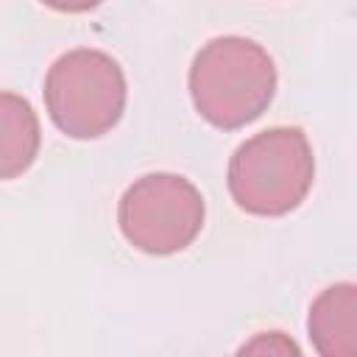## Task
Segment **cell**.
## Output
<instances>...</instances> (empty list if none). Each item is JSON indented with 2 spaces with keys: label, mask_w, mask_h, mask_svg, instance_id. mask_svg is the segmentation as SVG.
I'll list each match as a JSON object with an SVG mask.
<instances>
[{
  "label": "cell",
  "mask_w": 357,
  "mask_h": 357,
  "mask_svg": "<svg viewBox=\"0 0 357 357\" xmlns=\"http://www.w3.org/2000/svg\"><path fill=\"white\" fill-rule=\"evenodd\" d=\"M276 67L262 45L245 36L206 42L190 67L195 112L215 128L234 131L257 120L273 100Z\"/></svg>",
  "instance_id": "1"
},
{
  "label": "cell",
  "mask_w": 357,
  "mask_h": 357,
  "mask_svg": "<svg viewBox=\"0 0 357 357\" xmlns=\"http://www.w3.org/2000/svg\"><path fill=\"white\" fill-rule=\"evenodd\" d=\"M45 106L61 134L73 139L103 137L126 109L123 67L103 50H70L45 75Z\"/></svg>",
  "instance_id": "3"
},
{
  "label": "cell",
  "mask_w": 357,
  "mask_h": 357,
  "mask_svg": "<svg viewBox=\"0 0 357 357\" xmlns=\"http://www.w3.org/2000/svg\"><path fill=\"white\" fill-rule=\"evenodd\" d=\"M315 156L296 126H276L245 139L229 162V192L240 209L259 218L293 212L310 192Z\"/></svg>",
  "instance_id": "2"
},
{
  "label": "cell",
  "mask_w": 357,
  "mask_h": 357,
  "mask_svg": "<svg viewBox=\"0 0 357 357\" xmlns=\"http://www.w3.org/2000/svg\"><path fill=\"white\" fill-rule=\"evenodd\" d=\"M201 190L176 173H148L120 198L117 223L123 237L142 254L167 257L184 251L204 229Z\"/></svg>",
  "instance_id": "4"
},
{
  "label": "cell",
  "mask_w": 357,
  "mask_h": 357,
  "mask_svg": "<svg viewBox=\"0 0 357 357\" xmlns=\"http://www.w3.org/2000/svg\"><path fill=\"white\" fill-rule=\"evenodd\" d=\"M310 340L324 357L357 354V287L340 282L326 287L310 307Z\"/></svg>",
  "instance_id": "5"
},
{
  "label": "cell",
  "mask_w": 357,
  "mask_h": 357,
  "mask_svg": "<svg viewBox=\"0 0 357 357\" xmlns=\"http://www.w3.org/2000/svg\"><path fill=\"white\" fill-rule=\"evenodd\" d=\"M45 6L56 8V11H67V14H81V11H89L95 6H100L103 0H42Z\"/></svg>",
  "instance_id": "8"
},
{
  "label": "cell",
  "mask_w": 357,
  "mask_h": 357,
  "mask_svg": "<svg viewBox=\"0 0 357 357\" xmlns=\"http://www.w3.org/2000/svg\"><path fill=\"white\" fill-rule=\"evenodd\" d=\"M240 354H298V346L282 332H262L240 349Z\"/></svg>",
  "instance_id": "7"
},
{
  "label": "cell",
  "mask_w": 357,
  "mask_h": 357,
  "mask_svg": "<svg viewBox=\"0 0 357 357\" xmlns=\"http://www.w3.org/2000/svg\"><path fill=\"white\" fill-rule=\"evenodd\" d=\"M39 117L17 92H0V181L22 176L39 153Z\"/></svg>",
  "instance_id": "6"
}]
</instances>
